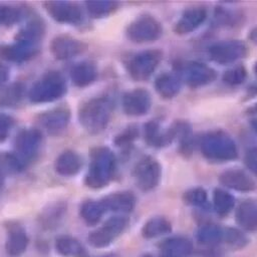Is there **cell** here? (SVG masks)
Here are the masks:
<instances>
[{"instance_id": "43", "label": "cell", "mask_w": 257, "mask_h": 257, "mask_svg": "<svg viewBox=\"0 0 257 257\" xmlns=\"http://www.w3.org/2000/svg\"><path fill=\"white\" fill-rule=\"evenodd\" d=\"M160 257H182V256H179V255H175V254H172V253H168V252H162Z\"/></svg>"}, {"instance_id": "1", "label": "cell", "mask_w": 257, "mask_h": 257, "mask_svg": "<svg viewBox=\"0 0 257 257\" xmlns=\"http://www.w3.org/2000/svg\"><path fill=\"white\" fill-rule=\"evenodd\" d=\"M112 113V102L104 96L94 97L79 108L78 119L82 127L90 134H99L107 126Z\"/></svg>"}, {"instance_id": "16", "label": "cell", "mask_w": 257, "mask_h": 257, "mask_svg": "<svg viewBox=\"0 0 257 257\" xmlns=\"http://www.w3.org/2000/svg\"><path fill=\"white\" fill-rule=\"evenodd\" d=\"M216 71L200 62H191L184 69L186 82L193 87L206 85L216 78Z\"/></svg>"}, {"instance_id": "45", "label": "cell", "mask_w": 257, "mask_h": 257, "mask_svg": "<svg viewBox=\"0 0 257 257\" xmlns=\"http://www.w3.org/2000/svg\"><path fill=\"white\" fill-rule=\"evenodd\" d=\"M97 257H119V256L117 254H115V253H108V254L97 256Z\"/></svg>"}, {"instance_id": "31", "label": "cell", "mask_w": 257, "mask_h": 257, "mask_svg": "<svg viewBox=\"0 0 257 257\" xmlns=\"http://www.w3.org/2000/svg\"><path fill=\"white\" fill-rule=\"evenodd\" d=\"M214 209L220 216H226L231 212L235 205L234 197L221 189H216L213 195Z\"/></svg>"}, {"instance_id": "3", "label": "cell", "mask_w": 257, "mask_h": 257, "mask_svg": "<svg viewBox=\"0 0 257 257\" xmlns=\"http://www.w3.org/2000/svg\"><path fill=\"white\" fill-rule=\"evenodd\" d=\"M66 90L64 77L57 71H50L31 86L28 96L30 101L34 103L51 102L63 96Z\"/></svg>"}, {"instance_id": "6", "label": "cell", "mask_w": 257, "mask_h": 257, "mask_svg": "<svg viewBox=\"0 0 257 257\" xmlns=\"http://www.w3.org/2000/svg\"><path fill=\"white\" fill-rule=\"evenodd\" d=\"M128 218L122 215L112 216L98 229L92 231L88 236V242L93 247L102 248L108 246L126 228Z\"/></svg>"}, {"instance_id": "37", "label": "cell", "mask_w": 257, "mask_h": 257, "mask_svg": "<svg viewBox=\"0 0 257 257\" xmlns=\"http://www.w3.org/2000/svg\"><path fill=\"white\" fill-rule=\"evenodd\" d=\"M14 124V119L4 113H0V142H3L9 136Z\"/></svg>"}, {"instance_id": "29", "label": "cell", "mask_w": 257, "mask_h": 257, "mask_svg": "<svg viewBox=\"0 0 257 257\" xmlns=\"http://www.w3.org/2000/svg\"><path fill=\"white\" fill-rule=\"evenodd\" d=\"M105 209L101 202L86 201L80 208V215L83 221L88 225H95L99 222Z\"/></svg>"}, {"instance_id": "8", "label": "cell", "mask_w": 257, "mask_h": 257, "mask_svg": "<svg viewBox=\"0 0 257 257\" xmlns=\"http://www.w3.org/2000/svg\"><path fill=\"white\" fill-rule=\"evenodd\" d=\"M161 59L162 52L157 49L139 52L128 62L130 74L137 80H145L156 70Z\"/></svg>"}, {"instance_id": "10", "label": "cell", "mask_w": 257, "mask_h": 257, "mask_svg": "<svg viewBox=\"0 0 257 257\" xmlns=\"http://www.w3.org/2000/svg\"><path fill=\"white\" fill-rule=\"evenodd\" d=\"M44 7L50 17L60 23L77 25L84 19L81 8L73 2L64 0L46 1Z\"/></svg>"}, {"instance_id": "48", "label": "cell", "mask_w": 257, "mask_h": 257, "mask_svg": "<svg viewBox=\"0 0 257 257\" xmlns=\"http://www.w3.org/2000/svg\"><path fill=\"white\" fill-rule=\"evenodd\" d=\"M255 72H256V74H257V62H256V64H255Z\"/></svg>"}, {"instance_id": "38", "label": "cell", "mask_w": 257, "mask_h": 257, "mask_svg": "<svg viewBox=\"0 0 257 257\" xmlns=\"http://www.w3.org/2000/svg\"><path fill=\"white\" fill-rule=\"evenodd\" d=\"M245 164L253 173L257 174V148L248 151L245 157Z\"/></svg>"}, {"instance_id": "39", "label": "cell", "mask_w": 257, "mask_h": 257, "mask_svg": "<svg viewBox=\"0 0 257 257\" xmlns=\"http://www.w3.org/2000/svg\"><path fill=\"white\" fill-rule=\"evenodd\" d=\"M135 128L133 127V130H127L125 133H123L122 135L118 136L117 139L115 140V143L118 145V146H121V145H124V144H127L128 141H132L136 136L137 134L135 133Z\"/></svg>"}, {"instance_id": "22", "label": "cell", "mask_w": 257, "mask_h": 257, "mask_svg": "<svg viewBox=\"0 0 257 257\" xmlns=\"http://www.w3.org/2000/svg\"><path fill=\"white\" fill-rule=\"evenodd\" d=\"M97 77L96 66L89 61H82L74 65L70 70V78L74 85L84 87L92 83Z\"/></svg>"}, {"instance_id": "18", "label": "cell", "mask_w": 257, "mask_h": 257, "mask_svg": "<svg viewBox=\"0 0 257 257\" xmlns=\"http://www.w3.org/2000/svg\"><path fill=\"white\" fill-rule=\"evenodd\" d=\"M105 209L116 213H130L136 206V197L131 192H118L106 196L100 201Z\"/></svg>"}, {"instance_id": "14", "label": "cell", "mask_w": 257, "mask_h": 257, "mask_svg": "<svg viewBox=\"0 0 257 257\" xmlns=\"http://www.w3.org/2000/svg\"><path fill=\"white\" fill-rule=\"evenodd\" d=\"M69 119V109L66 106H58L40 114L39 123L48 133L57 134L67 126Z\"/></svg>"}, {"instance_id": "23", "label": "cell", "mask_w": 257, "mask_h": 257, "mask_svg": "<svg viewBox=\"0 0 257 257\" xmlns=\"http://www.w3.org/2000/svg\"><path fill=\"white\" fill-rule=\"evenodd\" d=\"M236 221L245 230H257V203L254 201L242 202L236 211Z\"/></svg>"}, {"instance_id": "42", "label": "cell", "mask_w": 257, "mask_h": 257, "mask_svg": "<svg viewBox=\"0 0 257 257\" xmlns=\"http://www.w3.org/2000/svg\"><path fill=\"white\" fill-rule=\"evenodd\" d=\"M4 179H5V173H4V171H3V170L1 169V167H0V191H1L2 187H3Z\"/></svg>"}, {"instance_id": "47", "label": "cell", "mask_w": 257, "mask_h": 257, "mask_svg": "<svg viewBox=\"0 0 257 257\" xmlns=\"http://www.w3.org/2000/svg\"><path fill=\"white\" fill-rule=\"evenodd\" d=\"M141 257H154L152 254H144V255H142Z\"/></svg>"}, {"instance_id": "4", "label": "cell", "mask_w": 257, "mask_h": 257, "mask_svg": "<svg viewBox=\"0 0 257 257\" xmlns=\"http://www.w3.org/2000/svg\"><path fill=\"white\" fill-rule=\"evenodd\" d=\"M203 155L211 161H230L238 156L234 141L223 133H211L204 137L201 142Z\"/></svg>"}, {"instance_id": "28", "label": "cell", "mask_w": 257, "mask_h": 257, "mask_svg": "<svg viewBox=\"0 0 257 257\" xmlns=\"http://www.w3.org/2000/svg\"><path fill=\"white\" fill-rule=\"evenodd\" d=\"M196 238L204 246H215L223 239V229L213 224L204 225L197 231Z\"/></svg>"}, {"instance_id": "30", "label": "cell", "mask_w": 257, "mask_h": 257, "mask_svg": "<svg viewBox=\"0 0 257 257\" xmlns=\"http://www.w3.org/2000/svg\"><path fill=\"white\" fill-rule=\"evenodd\" d=\"M55 247L58 253L67 257H72V256L81 257L84 253V250L81 244L76 239L69 236H62L58 238L56 240Z\"/></svg>"}, {"instance_id": "49", "label": "cell", "mask_w": 257, "mask_h": 257, "mask_svg": "<svg viewBox=\"0 0 257 257\" xmlns=\"http://www.w3.org/2000/svg\"><path fill=\"white\" fill-rule=\"evenodd\" d=\"M0 8H1V5H0Z\"/></svg>"}, {"instance_id": "5", "label": "cell", "mask_w": 257, "mask_h": 257, "mask_svg": "<svg viewBox=\"0 0 257 257\" xmlns=\"http://www.w3.org/2000/svg\"><path fill=\"white\" fill-rule=\"evenodd\" d=\"M42 142V135L37 128H25L19 132L14 139L13 149L16 158L25 164L35 158Z\"/></svg>"}, {"instance_id": "11", "label": "cell", "mask_w": 257, "mask_h": 257, "mask_svg": "<svg viewBox=\"0 0 257 257\" xmlns=\"http://www.w3.org/2000/svg\"><path fill=\"white\" fill-rule=\"evenodd\" d=\"M247 54V46L241 40H225L213 44L209 49L210 57L218 63L234 62Z\"/></svg>"}, {"instance_id": "27", "label": "cell", "mask_w": 257, "mask_h": 257, "mask_svg": "<svg viewBox=\"0 0 257 257\" xmlns=\"http://www.w3.org/2000/svg\"><path fill=\"white\" fill-rule=\"evenodd\" d=\"M172 231L171 223L165 217H153L146 222L142 229L143 237L147 239L157 238Z\"/></svg>"}, {"instance_id": "21", "label": "cell", "mask_w": 257, "mask_h": 257, "mask_svg": "<svg viewBox=\"0 0 257 257\" xmlns=\"http://www.w3.org/2000/svg\"><path fill=\"white\" fill-rule=\"evenodd\" d=\"M207 17L203 8H191L186 10L176 24V31L180 34L192 32L199 27Z\"/></svg>"}, {"instance_id": "41", "label": "cell", "mask_w": 257, "mask_h": 257, "mask_svg": "<svg viewBox=\"0 0 257 257\" xmlns=\"http://www.w3.org/2000/svg\"><path fill=\"white\" fill-rule=\"evenodd\" d=\"M250 39L254 42V43H256L257 44V27L256 28H254V29H252V31L250 32Z\"/></svg>"}, {"instance_id": "35", "label": "cell", "mask_w": 257, "mask_h": 257, "mask_svg": "<svg viewBox=\"0 0 257 257\" xmlns=\"http://www.w3.org/2000/svg\"><path fill=\"white\" fill-rule=\"evenodd\" d=\"M184 201L191 206L201 207L207 203V192L202 188H193L184 194Z\"/></svg>"}, {"instance_id": "36", "label": "cell", "mask_w": 257, "mask_h": 257, "mask_svg": "<svg viewBox=\"0 0 257 257\" xmlns=\"http://www.w3.org/2000/svg\"><path fill=\"white\" fill-rule=\"evenodd\" d=\"M246 78V69L243 66H236L229 70H227L224 75L223 79L228 84H239L244 81Z\"/></svg>"}, {"instance_id": "34", "label": "cell", "mask_w": 257, "mask_h": 257, "mask_svg": "<svg viewBox=\"0 0 257 257\" xmlns=\"http://www.w3.org/2000/svg\"><path fill=\"white\" fill-rule=\"evenodd\" d=\"M222 241L232 249H242L248 244L249 238L246 234L236 228H226L223 229Z\"/></svg>"}, {"instance_id": "40", "label": "cell", "mask_w": 257, "mask_h": 257, "mask_svg": "<svg viewBox=\"0 0 257 257\" xmlns=\"http://www.w3.org/2000/svg\"><path fill=\"white\" fill-rule=\"evenodd\" d=\"M9 74V68L5 64L0 63V86H2L8 80Z\"/></svg>"}, {"instance_id": "13", "label": "cell", "mask_w": 257, "mask_h": 257, "mask_svg": "<svg viewBox=\"0 0 257 257\" xmlns=\"http://www.w3.org/2000/svg\"><path fill=\"white\" fill-rule=\"evenodd\" d=\"M123 110L130 115H143L151 107L150 93L142 88L126 92L122 98Z\"/></svg>"}, {"instance_id": "19", "label": "cell", "mask_w": 257, "mask_h": 257, "mask_svg": "<svg viewBox=\"0 0 257 257\" xmlns=\"http://www.w3.org/2000/svg\"><path fill=\"white\" fill-rule=\"evenodd\" d=\"M44 22L40 18L32 17L19 30L18 34L16 35V40L39 46V43L44 36Z\"/></svg>"}, {"instance_id": "17", "label": "cell", "mask_w": 257, "mask_h": 257, "mask_svg": "<svg viewBox=\"0 0 257 257\" xmlns=\"http://www.w3.org/2000/svg\"><path fill=\"white\" fill-rule=\"evenodd\" d=\"M219 181L225 187L240 192L252 191L255 187L254 181L245 172L236 169L223 172L219 177Z\"/></svg>"}, {"instance_id": "33", "label": "cell", "mask_w": 257, "mask_h": 257, "mask_svg": "<svg viewBox=\"0 0 257 257\" xmlns=\"http://www.w3.org/2000/svg\"><path fill=\"white\" fill-rule=\"evenodd\" d=\"M24 95V87L21 83H13L0 93L1 106H13L20 102Z\"/></svg>"}, {"instance_id": "25", "label": "cell", "mask_w": 257, "mask_h": 257, "mask_svg": "<svg viewBox=\"0 0 257 257\" xmlns=\"http://www.w3.org/2000/svg\"><path fill=\"white\" fill-rule=\"evenodd\" d=\"M162 252H168L182 257H189L194 250L193 243L186 237L174 236L164 240L161 245Z\"/></svg>"}, {"instance_id": "24", "label": "cell", "mask_w": 257, "mask_h": 257, "mask_svg": "<svg viewBox=\"0 0 257 257\" xmlns=\"http://www.w3.org/2000/svg\"><path fill=\"white\" fill-rule=\"evenodd\" d=\"M27 245L28 238L23 228L16 225L10 228L5 245L6 252L12 257H17L24 253Z\"/></svg>"}, {"instance_id": "20", "label": "cell", "mask_w": 257, "mask_h": 257, "mask_svg": "<svg viewBox=\"0 0 257 257\" xmlns=\"http://www.w3.org/2000/svg\"><path fill=\"white\" fill-rule=\"evenodd\" d=\"M81 158L77 153L73 151H64L56 158L54 169L60 176L70 177L76 175L81 169Z\"/></svg>"}, {"instance_id": "46", "label": "cell", "mask_w": 257, "mask_h": 257, "mask_svg": "<svg viewBox=\"0 0 257 257\" xmlns=\"http://www.w3.org/2000/svg\"><path fill=\"white\" fill-rule=\"evenodd\" d=\"M248 111H250V113H257V103L254 106H252Z\"/></svg>"}, {"instance_id": "9", "label": "cell", "mask_w": 257, "mask_h": 257, "mask_svg": "<svg viewBox=\"0 0 257 257\" xmlns=\"http://www.w3.org/2000/svg\"><path fill=\"white\" fill-rule=\"evenodd\" d=\"M162 169L157 160L152 157L143 158L135 167L134 177L137 186L142 191H150L158 186Z\"/></svg>"}, {"instance_id": "15", "label": "cell", "mask_w": 257, "mask_h": 257, "mask_svg": "<svg viewBox=\"0 0 257 257\" xmlns=\"http://www.w3.org/2000/svg\"><path fill=\"white\" fill-rule=\"evenodd\" d=\"M38 51L39 46L16 40L12 44L0 46V58L11 62H24L34 57Z\"/></svg>"}, {"instance_id": "12", "label": "cell", "mask_w": 257, "mask_h": 257, "mask_svg": "<svg viewBox=\"0 0 257 257\" xmlns=\"http://www.w3.org/2000/svg\"><path fill=\"white\" fill-rule=\"evenodd\" d=\"M84 49L83 44L68 35H59L53 38L50 44L52 55L58 60H68L78 55Z\"/></svg>"}, {"instance_id": "2", "label": "cell", "mask_w": 257, "mask_h": 257, "mask_svg": "<svg viewBox=\"0 0 257 257\" xmlns=\"http://www.w3.org/2000/svg\"><path fill=\"white\" fill-rule=\"evenodd\" d=\"M114 171L115 158L112 152L107 148H96L90 155L85 184L93 189L102 188L112 179Z\"/></svg>"}, {"instance_id": "7", "label": "cell", "mask_w": 257, "mask_h": 257, "mask_svg": "<svg viewBox=\"0 0 257 257\" xmlns=\"http://www.w3.org/2000/svg\"><path fill=\"white\" fill-rule=\"evenodd\" d=\"M162 32L160 22L150 15L140 16L126 29L127 37L134 42L154 41L161 36Z\"/></svg>"}, {"instance_id": "26", "label": "cell", "mask_w": 257, "mask_h": 257, "mask_svg": "<svg viewBox=\"0 0 257 257\" xmlns=\"http://www.w3.org/2000/svg\"><path fill=\"white\" fill-rule=\"evenodd\" d=\"M155 87L160 95L166 98H170L179 92L181 83L175 74L165 72L156 78Z\"/></svg>"}, {"instance_id": "44", "label": "cell", "mask_w": 257, "mask_h": 257, "mask_svg": "<svg viewBox=\"0 0 257 257\" xmlns=\"http://www.w3.org/2000/svg\"><path fill=\"white\" fill-rule=\"evenodd\" d=\"M251 126L253 127L254 132L257 134V118L252 119V121H251Z\"/></svg>"}, {"instance_id": "32", "label": "cell", "mask_w": 257, "mask_h": 257, "mask_svg": "<svg viewBox=\"0 0 257 257\" xmlns=\"http://www.w3.org/2000/svg\"><path fill=\"white\" fill-rule=\"evenodd\" d=\"M85 7L91 17L100 18L110 14L116 8V3L109 0H90L85 2Z\"/></svg>"}]
</instances>
